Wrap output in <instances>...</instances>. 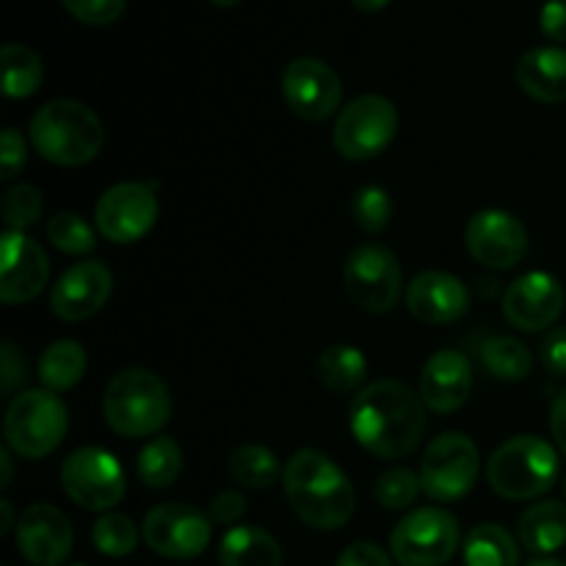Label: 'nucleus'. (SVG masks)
I'll return each mask as SVG.
<instances>
[{"instance_id": "19", "label": "nucleus", "mask_w": 566, "mask_h": 566, "mask_svg": "<svg viewBox=\"0 0 566 566\" xmlns=\"http://www.w3.org/2000/svg\"><path fill=\"white\" fill-rule=\"evenodd\" d=\"M17 547L31 566H61L72 553V525L61 509L33 503L17 523Z\"/></svg>"}, {"instance_id": "13", "label": "nucleus", "mask_w": 566, "mask_h": 566, "mask_svg": "<svg viewBox=\"0 0 566 566\" xmlns=\"http://www.w3.org/2000/svg\"><path fill=\"white\" fill-rule=\"evenodd\" d=\"M158 210L153 182H116L97 199L94 224L105 241L125 247V243H136L149 235L158 221Z\"/></svg>"}, {"instance_id": "14", "label": "nucleus", "mask_w": 566, "mask_h": 566, "mask_svg": "<svg viewBox=\"0 0 566 566\" xmlns=\"http://www.w3.org/2000/svg\"><path fill=\"white\" fill-rule=\"evenodd\" d=\"M282 99L302 119L324 122L340 108L343 83L326 61L302 55L282 72Z\"/></svg>"}, {"instance_id": "42", "label": "nucleus", "mask_w": 566, "mask_h": 566, "mask_svg": "<svg viewBox=\"0 0 566 566\" xmlns=\"http://www.w3.org/2000/svg\"><path fill=\"white\" fill-rule=\"evenodd\" d=\"M0 370H3L0 374L3 376V392L6 396H14L17 385L25 379V359H22L20 348L11 340H6L3 348H0Z\"/></svg>"}, {"instance_id": "26", "label": "nucleus", "mask_w": 566, "mask_h": 566, "mask_svg": "<svg viewBox=\"0 0 566 566\" xmlns=\"http://www.w3.org/2000/svg\"><path fill=\"white\" fill-rule=\"evenodd\" d=\"M318 379L324 381L326 390L337 392V396H348V392L359 390L363 381L368 379V359L357 346L337 343V346L321 352Z\"/></svg>"}, {"instance_id": "41", "label": "nucleus", "mask_w": 566, "mask_h": 566, "mask_svg": "<svg viewBox=\"0 0 566 566\" xmlns=\"http://www.w3.org/2000/svg\"><path fill=\"white\" fill-rule=\"evenodd\" d=\"M542 365L556 379H566V329H553L542 340Z\"/></svg>"}, {"instance_id": "3", "label": "nucleus", "mask_w": 566, "mask_h": 566, "mask_svg": "<svg viewBox=\"0 0 566 566\" xmlns=\"http://www.w3.org/2000/svg\"><path fill=\"white\" fill-rule=\"evenodd\" d=\"M31 144L55 166H83L99 155L105 144L103 119L77 99H50L33 114Z\"/></svg>"}, {"instance_id": "9", "label": "nucleus", "mask_w": 566, "mask_h": 566, "mask_svg": "<svg viewBox=\"0 0 566 566\" xmlns=\"http://www.w3.org/2000/svg\"><path fill=\"white\" fill-rule=\"evenodd\" d=\"M61 490L86 512H111L127 492V475L114 453L97 446L77 448L61 464Z\"/></svg>"}, {"instance_id": "48", "label": "nucleus", "mask_w": 566, "mask_h": 566, "mask_svg": "<svg viewBox=\"0 0 566 566\" xmlns=\"http://www.w3.org/2000/svg\"><path fill=\"white\" fill-rule=\"evenodd\" d=\"M525 566H566V562H562V558H553V556H539Z\"/></svg>"}, {"instance_id": "28", "label": "nucleus", "mask_w": 566, "mask_h": 566, "mask_svg": "<svg viewBox=\"0 0 566 566\" xmlns=\"http://www.w3.org/2000/svg\"><path fill=\"white\" fill-rule=\"evenodd\" d=\"M227 468H230L232 481L241 484L243 490H269L285 473L276 453L271 448L258 446V442H243V446H238L230 453Z\"/></svg>"}, {"instance_id": "15", "label": "nucleus", "mask_w": 566, "mask_h": 566, "mask_svg": "<svg viewBox=\"0 0 566 566\" xmlns=\"http://www.w3.org/2000/svg\"><path fill=\"white\" fill-rule=\"evenodd\" d=\"M464 243L475 263L486 269H514L528 254V232L523 221L506 210H479L464 227Z\"/></svg>"}, {"instance_id": "5", "label": "nucleus", "mask_w": 566, "mask_h": 566, "mask_svg": "<svg viewBox=\"0 0 566 566\" xmlns=\"http://www.w3.org/2000/svg\"><path fill=\"white\" fill-rule=\"evenodd\" d=\"M558 479V453L547 440L520 434L503 442L486 464L492 492L506 501H534Z\"/></svg>"}, {"instance_id": "31", "label": "nucleus", "mask_w": 566, "mask_h": 566, "mask_svg": "<svg viewBox=\"0 0 566 566\" xmlns=\"http://www.w3.org/2000/svg\"><path fill=\"white\" fill-rule=\"evenodd\" d=\"M481 363L501 381H523L528 379L531 368H534V357H531L528 346L520 343L517 337L506 335L490 337L481 346Z\"/></svg>"}, {"instance_id": "45", "label": "nucleus", "mask_w": 566, "mask_h": 566, "mask_svg": "<svg viewBox=\"0 0 566 566\" xmlns=\"http://www.w3.org/2000/svg\"><path fill=\"white\" fill-rule=\"evenodd\" d=\"M0 468H3V479H0V486H11V473H14V462H11V448H0Z\"/></svg>"}, {"instance_id": "30", "label": "nucleus", "mask_w": 566, "mask_h": 566, "mask_svg": "<svg viewBox=\"0 0 566 566\" xmlns=\"http://www.w3.org/2000/svg\"><path fill=\"white\" fill-rule=\"evenodd\" d=\"M182 473V451L171 437H155L136 459V475L149 490H166Z\"/></svg>"}, {"instance_id": "43", "label": "nucleus", "mask_w": 566, "mask_h": 566, "mask_svg": "<svg viewBox=\"0 0 566 566\" xmlns=\"http://www.w3.org/2000/svg\"><path fill=\"white\" fill-rule=\"evenodd\" d=\"M539 28L551 42H566V0H547L542 6Z\"/></svg>"}, {"instance_id": "40", "label": "nucleus", "mask_w": 566, "mask_h": 566, "mask_svg": "<svg viewBox=\"0 0 566 566\" xmlns=\"http://www.w3.org/2000/svg\"><path fill=\"white\" fill-rule=\"evenodd\" d=\"M335 566H392V556L374 542H354L340 553Z\"/></svg>"}, {"instance_id": "22", "label": "nucleus", "mask_w": 566, "mask_h": 566, "mask_svg": "<svg viewBox=\"0 0 566 566\" xmlns=\"http://www.w3.org/2000/svg\"><path fill=\"white\" fill-rule=\"evenodd\" d=\"M517 86L536 103H566V50L534 48L517 61Z\"/></svg>"}, {"instance_id": "24", "label": "nucleus", "mask_w": 566, "mask_h": 566, "mask_svg": "<svg viewBox=\"0 0 566 566\" xmlns=\"http://www.w3.org/2000/svg\"><path fill=\"white\" fill-rule=\"evenodd\" d=\"M221 566H282V547L258 525H235L219 542Z\"/></svg>"}, {"instance_id": "37", "label": "nucleus", "mask_w": 566, "mask_h": 566, "mask_svg": "<svg viewBox=\"0 0 566 566\" xmlns=\"http://www.w3.org/2000/svg\"><path fill=\"white\" fill-rule=\"evenodd\" d=\"M61 3L83 25L103 28L125 14L127 0H61Z\"/></svg>"}, {"instance_id": "46", "label": "nucleus", "mask_w": 566, "mask_h": 566, "mask_svg": "<svg viewBox=\"0 0 566 566\" xmlns=\"http://www.w3.org/2000/svg\"><path fill=\"white\" fill-rule=\"evenodd\" d=\"M352 3L357 6L359 11H365V14H374V11L385 9V6L390 3V0H352Z\"/></svg>"}, {"instance_id": "4", "label": "nucleus", "mask_w": 566, "mask_h": 566, "mask_svg": "<svg viewBox=\"0 0 566 566\" xmlns=\"http://www.w3.org/2000/svg\"><path fill=\"white\" fill-rule=\"evenodd\" d=\"M103 418L119 437H155L171 418V396L158 374L147 368H125L108 381L103 396Z\"/></svg>"}, {"instance_id": "47", "label": "nucleus", "mask_w": 566, "mask_h": 566, "mask_svg": "<svg viewBox=\"0 0 566 566\" xmlns=\"http://www.w3.org/2000/svg\"><path fill=\"white\" fill-rule=\"evenodd\" d=\"M0 514H3V523H0V534H9L11 531V523H14V512H11V503L6 501H0Z\"/></svg>"}, {"instance_id": "51", "label": "nucleus", "mask_w": 566, "mask_h": 566, "mask_svg": "<svg viewBox=\"0 0 566 566\" xmlns=\"http://www.w3.org/2000/svg\"><path fill=\"white\" fill-rule=\"evenodd\" d=\"M72 566H83V564H72Z\"/></svg>"}, {"instance_id": "20", "label": "nucleus", "mask_w": 566, "mask_h": 566, "mask_svg": "<svg viewBox=\"0 0 566 566\" xmlns=\"http://www.w3.org/2000/svg\"><path fill=\"white\" fill-rule=\"evenodd\" d=\"M473 390V365L462 352L442 348L420 370V398L437 415H453L468 403Z\"/></svg>"}, {"instance_id": "25", "label": "nucleus", "mask_w": 566, "mask_h": 566, "mask_svg": "<svg viewBox=\"0 0 566 566\" xmlns=\"http://www.w3.org/2000/svg\"><path fill=\"white\" fill-rule=\"evenodd\" d=\"M86 348L77 340H55L44 348L42 359H39V381L44 390L66 392L83 379L86 374Z\"/></svg>"}, {"instance_id": "32", "label": "nucleus", "mask_w": 566, "mask_h": 566, "mask_svg": "<svg viewBox=\"0 0 566 566\" xmlns=\"http://www.w3.org/2000/svg\"><path fill=\"white\" fill-rule=\"evenodd\" d=\"M396 205L381 186H365L352 197V219L365 235H381L390 227Z\"/></svg>"}, {"instance_id": "27", "label": "nucleus", "mask_w": 566, "mask_h": 566, "mask_svg": "<svg viewBox=\"0 0 566 566\" xmlns=\"http://www.w3.org/2000/svg\"><path fill=\"white\" fill-rule=\"evenodd\" d=\"M520 545L503 525H475L464 539V566H517Z\"/></svg>"}, {"instance_id": "12", "label": "nucleus", "mask_w": 566, "mask_h": 566, "mask_svg": "<svg viewBox=\"0 0 566 566\" xmlns=\"http://www.w3.org/2000/svg\"><path fill=\"white\" fill-rule=\"evenodd\" d=\"M142 536L147 547L171 562L202 556L213 536V520L191 503H160L144 517Z\"/></svg>"}, {"instance_id": "18", "label": "nucleus", "mask_w": 566, "mask_h": 566, "mask_svg": "<svg viewBox=\"0 0 566 566\" xmlns=\"http://www.w3.org/2000/svg\"><path fill=\"white\" fill-rule=\"evenodd\" d=\"M564 310V291L547 271H531L517 276L503 296V315L514 329H551Z\"/></svg>"}, {"instance_id": "23", "label": "nucleus", "mask_w": 566, "mask_h": 566, "mask_svg": "<svg viewBox=\"0 0 566 566\" xmlns=\"http://www.w3.org/2000/svg\"><path fill=\"white\" fill-rule=\"evenodd\" d=\"M520 545L536 556H553L566 545V506L558 501L534 503L517 525Z\"/></svg>"}, {"instance_id": "10", "label": "nucleus", "mask_w": 566, "mask_h": 566, "mask_svg": "<svg viewBox=\"0 0 566 566\" xmlns=\"http://www.w3.org/2000/svg\"><path fill=\"white\" fill-rule=\"evenodd\" d=\"M459 523L446 509L409 512L390 534V556L398 566H446L459 551Z\"/></svg>"}, {"instance_id": "29", "label": "nucleus", "mask_w": 566, "mask_h": 566, "mask_svg": "<svg viewBox=\"0 0 566 566\" xmlns=\"http://www.w3.org/2000/svg\"><path fill=\"white\" fill-rule=\"evenodd\" d=\"M3 64V94L11 99H25L39 92L44 81V64L31 48L9 42L0 50Z\"/></svg>"}, {"instance_id": "11", "label": "nucleus", "mask_w": 566, "mask_h": 566, "mask_svg": "<svg viewBox=\"0 0 566 566\" xmlns=\"http://www.w3.org/2000/svg\"><path fill=\"white\" fill-rule=\"evenodd\" d=\"M343 285L354 307L368 315H387L403 293L401 263L381 243H365L348 254Z\"/></svg>"}, {"instance_id": "1", "label": "nucleus", "mask_w": 566, "mask_h": 566, "mask_svg": "<svg viewBox=\"0 0 566 566\" xmlns=\"http://www.w3.org/2000/svg\"><path fill=\"white\" fill-rule=\"evenodd\" d=\"M352 434L379 459H403L420 446L426 431V403L420 392L398 379L363 387L352 403Z\"/></svg>"}, {"instance_id": "36", "label": "nucleus", "mask_w": 566, "mask_h": 566, "mask_svg": "<svg viewBox=\"0 0 566 566\" xmlns=\"http://www.w3.org/2000/svg\"><path fill=\"white\" fill-rule=\"evenodd\" d=\"M48 241L64 254H88L97 247L94 230L77 213H59L48 221Z\"/></svg>"}, {"instance_id": "38", "label": "nucleus", "mask_w": 566, "mask_h": 566, "mask_svg": "<svg viewBox=\"0 0 566 566\" xmlns=\"http://www.w3.org/2000/svg\"><path fill=\"white\" fill-rule=\"evenodd\" d=\"M25 138L20 136L17 127H6L0 138V180H14L25 166Z\"/></svg>"}, {"instance_id": "21", "label": "nucleus", "mask_w": 566, "mask_h": 566, "mask_svg": "<svg viewBox=\"0 0 566 566\" xmlns=\"http://www.w3.org/2000/svg\"><path fill=\"white\" fill-rule=\"evenodd\" d=\"M407 307L423 324H457L470 310V291L448 271H423L407 285Z\"/></svg>"}, {"instance_id": "7", "label": "nucleus", "mask_w": 566, "mask_h": 566, "mask_svg": "<svg viewBox=\"0 0 566 566\" xmlns=\"http://www.w3.org/2000/svg\"><path fill=\"white\" fill-rule=\"evenodd\" d=\"M398 108L381 94H359L337 114L332 142L346 160H370L398 136Z\"/></svg>"}, {"instance_id": "50", "label": "nucleus", "mask_w": 566, "mask_h": 566, "mask_svg": "<svg viewBox=\"0 0 566 566\" xmlns=\"http://www.w3.org/2000/svg\"><path fill=\"white\" fill-rule=\"evenodd\" d=\"M564 497H566V484H564Z\"/></svg>"}, {"instance_id": "33", "label": "nucleus", "mask_w": 566, "mask_h": 566, "mask_svg": "<svg viewBox=\"0 0 566 566\" xmlns=\"http://www.w3.org/2000/svg\"><path fill=\"white\" fill-rule=\"evenodd\" d=\"M92 542L103 556L125 558L136 551L138 545V528L127 514L108 512L94 523Z\"/></svg>"}, {"instance_id": "17", "label": "nucleus", "mask_w": 566, "mask_h": 566, "mask_svg": "<svg viewBox=\"0 0 566 566\" xmlns=\"http://www.w3.org/2000/svg\"><path fill=\"white\" fill-rule=\"evenodd\" d=\"M114 293V274L99 260H83L70 265L50 291V310L61 321H86L105 307Z\"/></svg>"}, {"instance_id": "39", "label": "nucleus", "mask_w": 566, "mask_h": 566, "mask_svg": "<svg viewBox=\"0 0 566 566\" xmlns=\"http://www.w3.org/2000/svg\"><path fill=\"white\" fill-rule=\"evenodd\" d=\"M247 514V497L241 495L238 490H224L213 497L210 503V520L216 525H232L235 528L238 520Z\"/></svg>"}, {"instance_id": "44", "label": "nucleus", "mask_w": 566, "mask_h": 566, "mask_svg": "<svg viewBox=\"0 0 566 566\" xmlns=\"http://www.w3.org/2000/svg\"><path fill=\"white\" fill-rule=\"evenodd\" d=\"M551 429H553V437H556L558 448L566 453V390L558 392L556 401H553Z\"/></svg>"}, {"instance_id": "49", "label": "nucleus", "mask_w": 566, "mask_h": 566, "mask_svg": "<svg viewBox=\"0 0 566 566\" xmlns=\"http://www.w3.org/2000/svg\"><path fill=\"white\" fill-rule=\"evenodd\" d=\"M213 6H219V9H232V6H238L241 0H210Z\"/></svg>"}, {"instance_id": "2", "label": "nucleus", "mask_w": 566, "mask_h": 566, "mask_svg": "<svg viewBox=\"0 0 566 566\" xmlns=\"http://www.w3.org/2000/svg\"><path fill=\"white\" fill-rule=\"evenodd\" d=\"M282 484L293 514L310 528L337 531L354 517V484L324 451L302 448L293 453L282 473Z\"/></svg>"}, {"instance_id": "8", "label": "nucleus", "mask_w": 566, "mask_h": 566, "mask_svg": "<svg viewBox=\"0 0 566 566\" xmlns=\"http://www.w3.org/2000/svg\"><path fill=\"white\" fill-rule=\"evenodd\" d=\"M481 473L479 446L462 431H446L429 442L420 462V486L437 503L470 495Z\"/></svg>"}, {"instance_id": "6", "label": "nucleus", "mask_w": 566, "mask_h": 566, "mask_svg": "<svg viewBox=\"0 0 566 566\" xmlns=\"http://www.w3.org/2000/svg\"><path fill=\"white\" fill-rule=\"evenodd\" d=\"M6 446L22 459H44L64 442L70 412L59 392L25 390L11 398L6 409Z\"/></svg>"}, {"instance_id": "35", "label": "nucleus", "mask_w": 566, "mask_h": 566, "mask_svg": "<svg viewBox=\"0 0 566 566\" xmlns=\"http://www.w3.org/2000/svg\"><path fill=\"white\" fill-rule=\"evenodd\" d=\"M44 199L42 191L31 182H17V186L6 188L3 193V221L6 230L25 232L28 227L36 224L42 219Z\"/></svg>"}, {"instance_id": "16", "label": "nucleus", "mask_w": 566, "mask_h": 566, "mask_svg": "<svg viewBox=\"0 0 566 566\" xmlns=\"http://www.w3.org/2000/svg\"><path fill=\"white\" fill-rule=\"evenodd\" d=\"M0 302L25 304L44 291L50 260L44 249L25 232L6 230L0 238Z\"/></svg>"}, {"instance_id": "34", "label": "nucleus", "mask_w": 566, "mask_h": 566, "mask_svg": "<svg viewBox=\"0 0 566 566\" xmlns=\"http://www.w3.org/2000/svg\"><path fill=\"white\" fill-rule=\"evenodd\" d=\"M423 492L420 486V475L412 473L407 468H390L376 479L374 497L379 501L381 509L387 512H401V509H409L418 495Z\"/></svg>"}]
</instances>
